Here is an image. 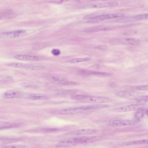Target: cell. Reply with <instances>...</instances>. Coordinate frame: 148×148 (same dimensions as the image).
Wrapping results in <instances>:
<instances>
[{
    "label": "cell",
    "instance_id": "13",
    "mask_svg": "<svg viewBox=\"0 0 148 148\" xmlns=\"http://www.w3.org/2000/svg\"><path fill=\"white\" fill-rule=\"evenodd\" d=\"M15 59L21 61H40L43 60L41 56L36 55L27 54H18L14 56Z\"/></svg>",
    "mask_w": 148,
    "mask_h": 148
},
{
    "label": "cell",
    "instance_id": "27",
    "mask_svg": "<svg viewBox=\"0 0 148 148\" xmlns=\"http://www.w3.org/2000/svg\"><path fill=\"white\" fill-rule=\"evenodd\" d=\"M51 53L54 56L60 55L61 54V51L60 50L58 49H53L52 50Z\"/></svg>",
    "mask_w": 148,
    "mask_h": 148
},
{
    "label": "cell",
    "instance_id": "29",
    "mask_svg": "<svg viewBox=\"0 0 148 148\" xmlns=\"http://www.w3.org/2000/svg\"><path fill=\"white\" fill-rule=\"evenodd\" d=\"M145 113H146V115L148 116V108L145 110Z\"/></svg>",
    "mask_w": 148,
    "mask_h": 148
},
{
    "label": "cell",
    "instance_id": "20",
    "mask_svg": "<svg viewBox=\"0 0 148 148\" xmlns=\"http://www.w3.org/2000/svg\"><path fill=\"white\" fill-rule=\"evenodd\" d=\"M146 114L145 110L143 108L137 110L135 115V120L137 123L139 122L143 118L144 115Z\"/></svg>",
    "mask_w": 148,
    "mask_h": 148
},
{
    "label": "cell",
    "instance_id": "28",
    "mask_svg": "<svg viewBox=\"0 0 148 148\" xmlns=\"http://www.w3.org/2000/svg\"><path fill=\"white\" fill-rule=\"evenodd\" d=\"M140 101H148V95H142Z\"/></svg>",
    "mask_w": 148,
    "mask_h": 148
},
{
    "label": "cell",
    "instance_id": "4",
    "mask_svg": "<svg viewBox=\"0 0 148 148\" xmlns=\"http://www.w3.org/2000/svg\"><path fill=\"white\" fill-rule=\"evenodd\" d=\"M36 32V29L19 30L14 31L2 32L0 34V37L2 38H14L21 37L31 34Z\"/></svg>",
    "mask_w": 148,
    "mask_h": 148
},
{
    "label": "cell",
    "instance_id": "1",
    "mask_svg": "<svg viewBox=\"0 0 148 148\" xmlns=\"http://www.w3.org/2000/svg\"><path fill=\"white\" fill-rule=\"evenodd\" d=\"M110 107V106L108 104L98 103V104H92V105H88V106L63 109L56 110L53 113L61 115L76 114H81V113H84V112L90 111V110L107 108Z\"/></svg>",
    "mask_w": 148,
    "mask_h": 148
},
{
    "label": "cell",
    "instance_id": "26",
    "mask_svg": "<svg viewBox=\"0 0 148 148\" xmlns=\"http://www.w3.org/2000/svg\"><path fill=\"white\" fill-rule=\"evenodd\" d=\"M26 146H24L23 145H19V144H17V145H9V146H6L4 147L5 148H25L26 147Z\"/></svg>",
    "mask_w": 148,
    "mask_h": 148
},
{
    "label": "cell",
    "instance_id": "14",
    "mask_svg": "<svg viewBox=\"0 0 148 148\" xmlns=\"http://www.w3.org/2000/svg\"><path fill=\"white\" fill-rule=\"evenodd\" d=\"M143 104H135L124 106L116 109V111L120 112H128L135 111L141 108H143Z\"/></svg>",
    "mask_w": 148,
    "mask_h": 148
},
{
    "label": "cell",
    "instance_id": "25",
    "mask_svg": "<svg viewBox=\"0 0 148 148\" xmlns=\"http://www.w3.org/2000/svg\"><path fill=\"white\" fill-rule=\"evenodd\" d=\"M13 78L11 76H3L2 78L0 79V82L7 83L13 81Z\"/></svg>",
    "mask_w": 148,
    "mask_h": 148
},
{
    "label": "cell",
    "instance_id": "18",
    "mask_svg": "<svg viewBox=\"0 0 148 148\" xmlns=\"http://www.w3.org/2000/svg\"><path fill=\"white\" fill-rule=\"evenodd\" d=\"M20 126V124L19 123L8 122H0V130L18 127Z\"/></svg>",
    "mask_w": 148,
    "mask_h": 148
},
{
    "label": "cell",
    "instance_id": "12",
    "mask_svg": "<svg viewBox=\"0 0 148 148\" xmlns=\"http://www.w3.org/2000/svg\"><path fill=\"white\" fill-rule=\"evenodd\" d=\"M22 99L32 100V101H41V100H47L48 99V97L45 95L41 94L23 92Z\"/></svg>",
    "mask_w": 148,
    "mask_h": 148
},
{
    "label": "cell",
    "instance_id": "24",
    "mask_svg": "<svg viewBox=\"0 0 148 148\" xmlns=\"http://www.w3.org/2000/svg\"><path fill=\"white\" fill-rule=\"evenodd\" d=\"M133 89L139 91H148V85H142L134 87L132 88Z\"/></svg>",
    "mask_w": 148,
    "mask_h": 148
},
{
    "label": "cell",
    "instance_id": "9",
    "mask_svg": "<svg viewBox=\"0 0 148 148\" xmlns=\"http://www.w3.org/2000/svg\"><path fill=\"white\" fill-rule=\"evenodd\" d=\"M123 14H105L97 15L95 17L92 18L91 21H105V20H110V19H114V18H119L123 16Z\"/></svg>",
    "mask_w": 148,
    "mask_h": 148
},
{
    "label": "cell",
    "instance_id": "3",
    "mask_svg": "<svg viewBox=\"0 0 148 148\" xmlns=\"http://www.w3.org/2000/svg\"><path fill=\"white\" fill-rule=\"evenodd\" d=\"M71 99L75 101L87 103H104L111 101V99L108 97L103 96H89L77 95L72 96Z\"/></svg>",
    "mask_w": 148,
    "mask_h": 148
},
{
    "label": "cell",
    "instance_id": "21",
    "mask_svg": "<svg viewBox=\"0 0 148 148\" xmlns=\"http://www.w3.org/2000/svg\"><path fill=\"white\" fill-rule=\"evenodd\" d=\"M91 60L90 57H83V58H75L67 61L68 63H76L84 62L89 61Z\"/></svg>",
    "mask_w": 148,
    "mask_h": 148
},
{
    "label": "cell",
    "instance_id": "19",
    "mask_svg": "<svg viewBox=\"0 0 148 148\" xmlns=\"http://www.w3.org/2000/svg\"><path fill=\"white\" fill-rule=\"evenodd\" d=\"M17 14L12 10H7L0 12V20L5 19H10L16 17Z\"/></svg>",
    "mask_w": 148,
    "mask_h": 148
},
{
    "label": "cell",
    "instance_id": "5",
    "mask_svg": "<svg viewBox=\"0 0 148 148\" xmlns=\"http://www.w3.org/2000/svg\"><path fill=\"white\" fill-rule=\"evenodd\" d=\"M142 95L134 91H121L117 92L116 94V95L118 97L137 101H140Z\"/></svg>",
    "mask_w": 148,
    "mask_h": 148
},
{
    "label": "cell",
    "instance_id": "7",
    "mask_svg": "<svg viewBox=\"0 0 148 148\" xmlns=\"http://www.w3.org/2000/svg\"><path fill=\"white\" fill-rule=\"evenodd\" d=\"M99 130L95 129H83L79 130H75L65 134L66 136H77L89 135L94 134L98 133Z\"/></svg>",
    "mask_w": 148,
    "mask_h": 148
},
{
    "label": "cell",
    "instance_id": "2",
    "mask_svg": "<svg viewBox=\"0 0 148 148\" xmlns=\"http://www.w3.org/2000/svg\"><path fill=\"white\" fill-rule=\"evenodd\" d=\"M105 139L101 136H79V137H70L60 140V142H66L72 145H76L83 143H92L100 141Z\"/></svg>",
    "mask_w": 148,
    "mask_h": 148
},
{
    "label": "cell",
    "instance_id": "10",
    "mask_svg": "<svg viewBox=\"0 0 148 148\" xmlns=\"http://www.w3.org/2000/svg\"><path fill=\"white\" fill-rule=\"evenodd\" d=\"M47 79L51 82L62 85H78L79 83L75 82L70 81L57 76H49Z\"/></svg>",
    "mask_w": 148,
    "mask_h": 148
},
{
    "label": "cell",
    "instance_id": "17",
    "mask_svg": "<svg viewBox=\"0 0 148 148\" xmlns=\"http://www.w3.org/2000/svg\"><path fill=\"white\" fill-rule=\"evenodd\" d=\"M109 27L103 25L94 26L89 27L84 30L83 32L85 33H93V32H100V31H106L109 30Z\"/></svg>",
    "mask_w": 148,
    "mask_h": 148
},
{
    "label": "cell",
    "instance_id": "15",
    "mask_svg": "<svg viewBox=\"0 0 148 148\" xmlns=\"http://www.w3.org/2000/svg\"><path fill=\"white\" fill-rule=\"evenodd\" d=\"M23 92L18 90H8L3 94V96L6 99H16V98H22Z\"/></svg>",
    "mask_w": 148,
    "mask_h": 148
},
{
    "label": "cell",
    "instance_id": "11",
    "mask_svg": "<svg viewBox=\"0 0 148 148\" xmlns=\"http://www.w3.org/2000/svg\"><path fill=\"white\" fill-rule=\"evenodd\" d=\"M137 123L135 120H110L108 124L112 127H124V126H131L136 124Z\"/></svg>",
    "mask_w": 148,
    "mask_h": 148
},
{
    "label": "cell",
    "instance_id": "6",
    "mask_svg": "<svg viewBox=\"0 0 148 148\" xmlns=\"http://www.w3.org/2000/svg\"><path fill=\"white\" fill-rule=\"evenodd\" d=\"M7 65L12 67L23 69L31 70V71L41 70L44 69L45 68L43 66H36V65H32V64L20 63H8Z\"/></svg>",
    "mask_w": 148,
    "mask_h": 148
},
{
    "label": "cell",
    "instance_id": "22",
    "mask_svg": "<svg viewBox=\"0 0 148 148\" xmlns=\"http://www.w3.org/2000/svg\"><path fill=\"white\" fill-rule=\"evenodd\" d=\"M148 144V140H139L135 141L128 142L124 143L125 145H136V144Z\"/></svg>",
    "mask_w": 148,
    "mask_h": 148
},
{
    "label": "cell",
    "instance_id": "8",
    "mask_svg": "<svg viewBox=\"0 0 148 148\" xmlns=\"http://www.w3.org/2000/svg\"><path fill=\"white\" fill-rule=\"evenodd\" d=\"M118 5V3L117 2H109L89 3L84 6L83 8L84 9L103 8L115 7Z\"/></svg>",
    "mask_w": 148,
    "mask_h": 148
},
{
    "label": "cell",
    "instance_id": "16",
    "mask_svg": "<svg viewBox=\"0 0 148 148\" xmlns=\"http://www.w3.org/2000/svg\"><path fill=\"white\" fill-rule=\"evenodd\" d=\"M115 43L125 45H138L140 41L138 39L136 38H122L116 40Z\"/></svg>",
    "mask_w": 148,
    "mask_h": 148
},
{
    "label": "cell",
    "instance_id": "23",
    "mask_svg": "<svg viewBox=\"0 0 148 148\" xmlns=\"http://www.w3.org/2000/svg\"><path fill=\"white\" fill-rule=\"evenodd\" d=\"M132 18L135 20H148V14L137 15L133 17Z\"/></svg>",
    "mask_w": 148,
    "mask_h": 148
}]
</instances>
